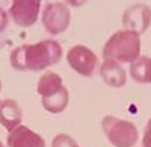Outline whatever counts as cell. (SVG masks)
Instances as JSON below:
<instances>
[{
	"label": "cell",
	"instance_id": "obj_8",
	"mask_svg": "<svg viewBox=\"0 0 151 147\" xmlns=\"http://www.w3.org/2000/svg\"><path fill=\"white\" fill-rule=\"evenodd\" d=\"M6 143L8 147H45V141L40 133L23 125L9 132Z\"/></svg>",
	"mask_w": 151,
	"mask_h": 147
},
{
	"label": "cell",
	"instance_id": "obj_17",
	"mask_svg": "<svg viewBox=\"0 0 151 147\" xmlns=\"http://www.w3.org/2000/svg\"><path fill=\"white\" fill-rule=\"evenodd\" d=\"M0 91H2V80H0ZM2 102H3V100L0 99V106H2Z\"/></svg>",
	"mask_w": 151,
	"mask_h": 147
},
{
	"label": "cell",
	"instance_id": "obj_11",
	"mask_svg": "<svg viewBox=\"0 0 151 147\" xmlns=\"http://www.w3.org/2000/svg\"><path fill=\"white\" fill-rule=\"evenodd\" d=\"M62 88H64V80H62V77L55 71H45L36 83V93L40 94L42 99L56 94Z\"/></svg>",
	"mask_w": 151,
	"mask_h": 147
},
{
	"label": "cell",
	"instance_id": "obj_12",
	"mask_svg": "<svg viewBox=\"0 0 151 147\" xmlns=\"http://www.w3.org/2000/svg\"><path fill=\"white\" fill-rule=\"evenodd\" d=\"M130 76L134 82L151 83V58L139 56L130 64Z\"/></svg>",
	"mask_w": 151,
	"mask_h": 147
},
{
	"label": "cell",
	"instance_id": "obj_5",
	"mask_svg": "<svg viewBox=\"0 0 151 147\" xmlns=\"http://www.w3.org/2000/svg\"><path fill=\"white\" fill-rule=\"evenodd\" d=\"M67 61H68L70 67L77 73V75L85 76V77L92 76L97 65H98L97 55L89 47H86L83 44L73 46L67 53Z\"/></svg>",
	"mask_w": 151,
	"mask_h": 147
},
{
	"label": "cell",
	"instance_id": "obj_14",
	"mask_svg": "<svg viewBox=\"0 0 151 147\" xmlns=\"http://www.w3.org/2000/svg\"><path fill=\"white\" fill-rule=\"evenodd\" d=\"M52 147H80L74 138H71L67 133H58L52 141Z\"/></svg>",
	"mask_w": 151,
	"mask_h": 147
},
{
	"label": "cell",
	"instance_id": "obj_18",
	"mask_svg": "<svg viewBox=\"0 0 151 147\" xmlns=\"http://www.w3.org/2000/svg\"><path fill=\"white\" fill-rule=\"evenodd\" d=\"M0 147H3V144H2V141H0Z\"/></svg>",
	"mask_w": 151,
	"mask_h": 147
},
{
	"label": "cell",
	"instance_id": "obj_10",
	"mask_svg": "<svg viewBox=\"0 0 151 147\" xmlns=\"http://www.w3.org/2000/svg\"><path fill=\"white\" fill-rule=\"evenodd\" d=\"M21 120H23V111L20 105L12 99H5L2 102V106H0V125L8 132H12L21 125Z\"/></svg>",
	"mask_w": 151,
	"mask_h": 147
},
{
	"label": "cell",
	"instance_id": "obj_1",
	"mask_svg": "<svg viewBox=\"0 0 151 147\" xmlns=\"http://www.w3.org/2000/svg\"><path fill=\"white\" fill-rule=\"evenodd\" d=\"M62 59V47L55 40H42L35 44H23L11 52V67L18 71H40L56 65Z\"/></svg>",
	"mask_w": 151,
	"mask_h": 147
},
{
	"label": "cell",
	"instance_id": "obj_9",
	"mask_svg": "<svg viewBox=\"0 0 151 147\" xmlns=\"http://www.w3.org/2000/svg\"><path fill=\"white\" fill-rule=\"evenodd\" d=\"M100 76L112 88H121L127 82V73L122 64L112 59H104L100 65Z\"/></svg>",
	"mask_w": 151,
	"mask_h": 147
},
{
	"label": "cell",
	"instance_id": "obj_13",
	"mask_svg": "<svg viewBox=\"0 0 151 147\" xmlns=\"http://www.w3.org/2000/svg\"><path fill=\"white\" fill-rule=\"evenodd\" d=\"M68 102H70V93L64 87L56 94L42 99V106H44L45 111L50 112V114H60V112H64L67 109Z\"/></svg>",
	"mask_w": 151,
	"mask_h": 147
},
{
	"label": "cell",
	"instance_id": "obj_4",
	"mask_svg": "<svg viewBox=\"0 0 151 147\" xmlns=\"http://www.w3.org/2000/svg\"><path fill=\"white\" fill-rule=\"evenodd\" d=\"M42 26L50 35H59L65 32L71 21L70 8L62 2H52L47 3L42 11Z\"/></svg>",
	"mask_w": 151,
	"mask_h": 147
},
{
	"label": "cell",
	"instance_id": "obj_2",
	"mask_svg": "<svg viewBox=\"0 0 151 147\" xmlns=\"http://www.w3.org/2000/svg\"><path fill=\"white\" fill-rule=\"evenodd\" d=\"M141 56V35L132 30H118L106 41L103 58L116 62H134Z\"/></svg>",
	"mask_w": 151,
	"mask_h": 147
},
{
	"label": "cell",
	"instance_id": "obj_3",
	"mask_svg": "<svg viewBox=\"0 0 151 147\" xmlns=\"http://www.w3.org/2000/svg\"><path fill=\"white\" fill-rule=\"evenodd\" d=\"M101 127L106 138L113 147H133L139 138L137 127L127 120H121L113 115H106L101 121Z\"/></svg>",
	"mask_w": 151,
	"mask_h": 147
},
{
	"label": "cell",
	"instance_id": "obj_7",
	"mask_svg": "<svg viewBox=\"0 0 151 147\" xmlns=\"http://www.w3.org/2000/svg\"><path fill=\"white\" fill-rule=\"evenodd\" d=\"M122 24L125 30L136 32L137 35L147 32L151 24V8L145 3L129 6L122 14Z\"/></svg>",
	"mask_w": 151,
	"mask_h": 147
},
{
	"label": "cell",
	"instance_id": "obj_16",
	"mask_svg": "<svg viewBox=\"0 0 151 147\" xmlns=\"http://www.w3.org/2000/svg\"><path fill=\"white\" fill-rule=\"evenodd\" d=\"M8 21H9V18H8V14L5 12V9L0 6V32H3L5 29H6V26H8Z\"/></svg>",
	"mask_w": 151,
	"mask_h": 147
},
{
	"label": "cell",
	"instance_id": "obj_15",
	"mask_svg": "<svg viewBox=\"0 0 151 147\" xmlns=\"http://www.w3.org/2000/svg\"><path fill=\"white\" fill-rule=\"evenodd\" d=\"M142 146L144 147H151V118L144 129V137H142Z\"/></svg>",
	"mask_w": 151,
	"mask_h": 147
},
{
	"label": "cell",
	"instance_id": "obj_6",
	"mask_svg": "<svg viewBox=\"0 0 151 147\" xmlns=\"http://www.w3.org/2000/svg\"><path fill=\"white\" fill-rule=\"evenodd\" d=\"M40 0H15L9 8V15L20 28H30L40 18Z\"/></svg>",
	"mask_w": 151,
	"mask_h": 147
}]
</instances>
